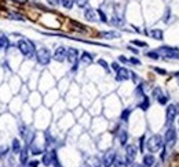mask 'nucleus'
<instances>
[{
  "label": "nucleus",
  "instance_id": "obj_1",
  "mask_svg": "<svg viewBox=\"0 0 179 167\" xmlns=\"http://www.w3.org/2000/svg\"><path fill=\"white\" fill-rule=\"evenodd\" d=\"M17 47H18L19 52H21L25 58H32L35 54H36L35 44L28 39H21L18 43H17Z\"/></svg>",
  "mask_w": 179,
  "mask_h": 167
},
{
  "label": "nucleus",
  "instance_id": "obj_2",
  "mask_svg": "<svg viewBox=\"0 0 179 167\" xmlns=\"http://www.w3.org/2000/svg\"><path fill=\"white\" fill-rule=\"evenodd\" d=\"M36 59H37V63L42 64V66H47V64H50L51 62V52H50L48 48H46V47H42V48H39L36 51Z\"/></svg>",
  "mask_w": 179,
  "mask_h": 167
},
{
  "label": "nucleus",
  "instance_id": "obj_3",
  "mask_svg": "<svg viewBox=\"0 0 179 167\" xmlns=\"http://www.w3.org/2000/svg\"><path fill=\"white\" fill-rule=\"evenodd\" d=\"M146 146H148L149 152L160 151V149L163 148V137H161L160 134H154V136H152L150 139L148 140V142H146Z\"/></svg>",
  "mask_w": 179,
  "mask_h": 167
},
{
  "label": "nucleus",
  "instance_id": "obj_4",
  "mask_svg": "<svg viewBox=\"0 0 179 167\" xmlns=\"http://www.w3.org/2000/svg\"><path fill=\"white\" fill-rule=\"evenodd\" d=\"M55 160H57V154H55V151L46 152V154L43 155V165L47 166V167L54 165Z\"/></svg>",
  "mask_w": 179,
  "mask_h": 167
},
{
  "label": "nucleus",
  "instance_id": "obj_5",
  "mask_svg": "<svg viewBox=\"0 0 179 167\" xmlns=\"http://www.w3.org/2000/svg\"><path fill=\"white\" fill-rule=\"evenodd\" d=\"M177 112H178L177 105H174V104L168 105V108H167V114H165V118H167V125L172 123V121H174V119H175V115H177Z\"/></svg>",
  "mask_w": 179,
  "mask_h": 167
},
{
  "label": "nucleus",
  "instance_id": "obj_6",
  "mask_svg": "<svg viewBox=\"0 0 179 167\" xmlns=\"http://www.w3.org/2000/svg\"><path fill=\"white\" fill-rule=\"evenodd\" d=\"M164 140H165V144L167 145H172L175 141H177V131L175 129H168L165 131V136H164Z\"/></svg>",
  "mask_w": 179,
  "mask_h": 167
},
{
  "label": "nucleus",
  "instance_id": "obj_7",
  "mask_svg": "<svg viewBox=\"0 0 179 167\" xmlns=\"http://www.w3.org/2000/svg\"><path fill=\"white\" fill-rule=\"evenodd\" d=\"M77 58H79V51L76 48H69L66 51V59L70 64L77 63Z\"/></svg>",
  "mask_w": 179,
  "mask_h": 167
},
{
  "label": "nucleus",
  "instance_id": "obj_8",
  "mask_svg": "<svg viewBox=\"0 0 179 167\" xmlns=\"http://www.w3.org/2000/svg\"><path fill=\"white\" fill-rule=\"evenodd\" d=\"M130 77H131V74H130V71H128L127 69L120 67V69L117 70L116 81H119V82H121V81H127V80H130Z\"/></svg>",
  "mask_w": 179,
  "mask_h": 167
},
{
  "label": "nucleus",
  "instance_id": "obj_9",
  "mask_svg": "<svg viewBox=\"0 0 179 167\" xmlns=\"http://www.w3.org/2000/svg\"><path fill=\"white\" fill-rule=\"evenodd\" d=\"M135 156H136V146L135 145H127L125 146V158H127V163L134 162Z\"/></svg>",
  "mask_w": 179,
  "mask_h": 167
},
{
  "label": "nucleus",
  "instance_id": "obj_10",
  "mask_svg": "<svg viewBox=\"0 0 179 167\" xmlns=\"http://www.w3.org/2000/svg\"><path fill=\"white\" fill-rule=\"evenodd\" d=\"M161 52L165 54L167 58H171V59H179V52L174 48H168V47H161L160 48Z\"/></svg>",
  "mask_w": 179,
  "mask_h": 167
},
{
  "label": "nucleus",
  "instance_id": "obj_11",
  "mask_svg": "<svg viewBox=\"0 0 179 167\" xmlns=\"http://www.w3.org/2000/svg\"><path fill=\"white\" fill-rule=\"evenodd\" d=\"M84 18L87 19V21L90 22H95L96 19H98V14H96V10H94V8H86L84 10Z\"/></svg>",
  "mask_w": 179,
  "mask_h": 167
},
{
  "label": "nucleus",
  "instance_id": "obj_12",
  "mask_svg": "<svg viewBox=\"0 0 179 167\" xmlns=\"http://www.w3.org/2000/svg\"><path fill=\"white\" fill-rule=\"evenodd\" d=\"M66 51L67 49L65 47H58L55 54H54V59L57 60V62H63V60L66 59Z\"/></svg>",
  "mask_w": 179,
  "mask_h": 167
},
{
  "label": "nucleus",
  "instance_id": "obj_13",
  "mask_svg": "<svg viewBox=\"0 0 179 167\" xmlns=\"http://www.w3.org/2000/svg\"><path fill=\"white\" fill-rule=\"evenodd\" d=\"M114 159H116V154H114L113 151L106 152V154H105V156H104V167H110V166H113Z\"/></svg>",
  "mask_w": 179,
  "mask_h": 167
},
{
  "label": "nucleus",
  "instance_id": "obj_14",
  "mask_svg": "<svg viewBox=\"0 0 179 167\" xmlns=\"http://www.w3.org/2000/svg\"><path fill=\"white\" fill-rule=\"evenodd\" d=\"M84 167H102V163H101V160H99V158L90 156V158L86 159Z\"/></svg>",
  "mask_w": 179,
  "mask_h": 167
},
{
  "label": "nucleus",
  "instance_id": "obj_15",
  "mask_svg": "<svg viewBox=\"0 0 179 167\" xmlns=\"http://www.w3.org/2000/svg\"><path fill=\"white\" fill-rule=\"evenodd\" d=\"M154 162H156V159H154L153 155H145V156H143V166L145 167L154 166Z\"/></svg>",
  "mask_w": 179,
  "mask_h": 167
},
{
  "label": "nucleus",
  "instance_id": "obj_16",
  "mask_svg": "<svg viewBox=\"0 0 179 167\" xmlns=\"http://www.w3.org/2000/svg\"><path fill=\"white\" fill-rule=\"evenodd\" d=\"M10 40H8V37L6 36V34H2L0 36V49H7L8 47H10Z\"/></svg>",
  "mask_w": 179,
  "mask_h": 167
},
{
  "label": "nucleus",
  "instance_id": "obj_17",
  "mask_svg": "<svg viewBox=\"0 0 179 167\" xmlns=\"http://www.w3.org/2000/svg\"><path fill=\"white\" fill-rule=\"evenodd\" d=\"M80 59H81V62H83L84 64H91V63H92V60H94V58H92V55H91L90 52H83Z\"/></svg>",
  "mask_w": 179,
  "mask_h": 167
},
{
  "label": "nucleus",
  "instance_id": "obj_18",
  "mask_svg": "<svg viewBox=\"0 0 179 167\" xmlns=\"http://www.w3.org/2000/svg\"><path fill=\"white\" fill-rule=\"evenodd\" d=\"M149 34H150V37L154 40H163V32H161L160 29H153V30L149 32Z\"/></svg>",
  "mask_w": 179,
  "mask_h": 167
},
{
  "label": "nucleus",
  "instance_id": "obj_19",
  "mask_svg": "<svg viewBox=\"0 0 179 167\" xmlns=\"http://www.w3.org/2000/svg\"><path fill=\"white\" fill-rule=\"evenodd\" d=\"M11 148H13V152H14V154H19V152H21V149H22L21 141H19L18 139H14V140H13V145H11Z\"/></svg>",
  "mask_w": 179,
  "mask_h": 167
},
{
  "label": "nucleus",
  "instance_id": "obj_20",
  "mask_svg": "<svg viewBox=\"0 0 179 167\" xmlns=\"http://www.w3.org/2000/svg\"><path fill=\"white\" fill-rule=\"evenodd\" d=\"M127 140H128V133L125 130H120L119 133V141L121 145H125L127 144Z\"/></svg>",
  "mask_w": 179,
  "mask_h": 167
},
{
  "label": "nucleus",
  "instance_id": "obj_21",
  "mask_svg": "<svg viewBox=\"0 0 179 167\" xmlns=\"http://www.w3.org/2000/svg\"><path fill=\"white\" fill-rule=\"evenodd\" d=\"M28 156H29V154H28V148L21 149V152H19V162H21L22 165H25V163L28 162Z\"/></svg>",
  "mask_w": 179,
  "mask_h": 167
},
{
  "label": "nucleus",
  "instance_id": "obj_22",
  "mask_svg": "<svg viewBox=\"0 0 179 167\" xmlns=\"http://www.w3.org/2000/svg\"><path fill=\"white\" fill-rule=\"evenodd\" d=\"M102 37L104 39H119L120 37V33H116V32H104L102 33Z\"/></svg>",
  "mask_w": 179,
  "mask_h": 167
},
{
  "label": "nucleus",
  "instance_id": "obj_23",
  "mask_svg": "<svg viewBox=\"0 0 179 167\" xmlns=\"http://www.w3.org/2000/svg\"><path fill=\"white\" fill-rule=\"evenodd\" d=\"M59 3L62 4V7L70 10V8L73 7V4H75V0H59Z\"/></svg>",
  "mask_w": 179,
  "mask_h": 167
},
{
  "label": "nucleus",
  "instance_id": "obj_24",
  "mask_svg": "<svg viewBox=\"0 0 179 167\" xmlns=\"http://www.w3.org/2000/svg\"><path fill=\"white\" fill-rule=\"evenodd\" d=\"M112 25L117 26V28H120V26L124 25V21H123L121 18H119V17H113V18H112Z\"/></svg>",
  "mask_w": 179,
  "mask_h": 167
},
{
  "label": "nucleus",
  "instance_id": "obj_25",
  "mask_svg": "<svg viewBox=\"0 0 179 167\" xmlns=\"http://www.w3.org/2000/svg\"><path fill=\"white\" fill-rule=\"evenodd\" d=\"M113 166L114 167H127L128 165H127V162H124L123 159H119V158H117V159H114Z\"/></svg>",
  "mask_w": 179,
  "mask_h": 167
},
{
  "label": "nucleus",
  "instance_id": "obj_26",
  "mask_svg": "<svg viewBox=\"0 0 179 167\" xmlns=\"http://www.w3.org/2000/svg\"><path fill=\"white\" fill-rule=\"evenodd\" d=\"M149 104H150V103H149V99L146 97V96H143V101L139 104V107L142 108V110H148V108H149Z\"/></svg>",
  "mask_w": 179,
  "mask_h": 167
},
{
  "label": "nucleus",
  "instance_id": "obj_27",
  "mask_svg": "<svg viewBox=\"0 0 179 167\" xmlns=\"http://www.w3.org/2000/svg\"><path fill=\"white\" fill-rule=\"evenodd\" d=\"M130 114H131V110H130V108H127V110L123 111V114H121V121L127 122V121H128V116H130Z\"/></svg>",
  "mask_w": 179,
  "mask_h": 167
},
{
  "label": "nucleus",
  "instance_id": "obj_28",
  "mask_svg": "<svg viewBox=\"0 0 179 167\" xmlns=\"http://www.w3.org/2000/svg\"><path fill=\"white\" fill-rule=\"evenodd\" d=\"M96 14H98V17L101 18V21L104 22V23H106L108 22V18H106V15H105V13L102 10H96Z\"/></svg>",
  "mask_w": 179,
  "mask_h": 167
},
{
  "label": "nucleus",
  "instance_id": "obj_29",
  "mask_svg": "<svg viewBox=\"0 0 179 167\" xmlns=\"http://www.w3.org/2000/svg\"><path fill=\"white\" fill-rule=\"evenodd\" d=\"M8 152V146L7 145H2L0 146V158H4Z\"/></svg>",
  "mask_w": 179,
  "mask_h": 167
},
{
  "label": "nucleus",
  "instance_id": "obj_30",
  "mask_svg": "<svg viewBox=\"0 0 179 167\" xmlns=\"http://www.w3.org/2000/svg\"><path fill=\"white\" fill-rule=\"evenodd\" d=\"M131 44H134V45H136V47H142V48H145V47L148 45L145 41H140V40H132Z\"/></svg>",
  "mask_w": 179,
  "mask_h": 167
},
{
  "label": "nucleus",
  "instance_id": "obj_31",
  "mask_svg": "<svg viewBox=\"0 0 179 167\" xmlns=\"http://www.w3.org/2000/svg\"><path fill=\"white\" fill-rule=\"evenodd\" d=\"M146 56L150 58V59H154V60H157V59H158V54H157V52H154V51L148 52V54H146Z\"/></svg>",
  "mask_w": 179,
  "mask_h": 167
},
{
  "label": "nucleus",
  "instance_id": "obj_32",
  "mask_svg": "<svg viewBox=\"0 0 179 167\" xmlns=\"http://www.w3.org/2000/svg\"><path fill=\"white\" fill-rule=\"evenodd\" d=\"M157 100H158V103H160V104H165L167 101H168V97H167V96H164V95H160L157 97Z\"/></svg>",
  "mask_w": 179,
  "mask_h": 167
},
{
  "label": "nucleus",
  "instance_id": "obj_33",
  "mask_svg": "<svg viewBox=\"0 0 179 167\" xmlns=\"http://www.w3.org/2000/svg\"><path fill=\"white\" fill-rule=\"evenodd\" d=\"M31 152H32V155H40L43 151H42V149H40V148H36V146H35V145H32Z\"/></svg>",
  "mask_w": 179,
  "mask_h": 167
},
{
  "label": "nucleus",
  "instance_id": "obj_34",
  "mask_svg": "<svg viewBox=\"0 0 179 167\" xmlns=\"http://www.w3.org/2000/svg\"><path fill=\"white\" fill-rule=\"evenodd\" d=\"M75 2H76V4H77L79 7H86L88 0H75Z\"/></svg>",
  "mask_w": 179,
  "mask_h": 167
},
{
  "label": "nucleus",
  "instance_id": "obj_35",
  "mask_svg": "<svg viewBox=\"0 0 179 167\" xmlns=\"http://www.w3.org/2000/svg\"><path fill=\"white\" fill-rule=\"evenodd\" d=\"M11 18L18 19V21H23V17L19 15V14H17V13H11Z\"/></svg>",
  "mask_w": 179,
  "mask_h": 167
},
{
  "label": "nucleus",
  "instance_id": "obj_36",
  "mask_svg": "<svg viewBox=\"0 0 179 167\" xmlns=\"http://www.w3.org/2000/svg\"><path fill=\"white\" fill-rule=\"evenodd\" d=\"M98 63H99V64H101V66H102V67H104V69H105V70H106V71H108V70H109V66H108V63H106V62H105V60H104V59H99V60H98Z\"/></svg>",
  "mask_w": 179,
  "mask_h": 167
},
{
  "label": "nucleus",
  "instance_id": "obj_37",
  "mask_svg": "<svg viewBox=\"0 0 179 167\" xmlns=\"http://www.w3.org/2000/svg\"><path fill=\"white\" fill-rule=\"evenodd\" d=\"M143 141H145V137L142 136V137L139 139V148H140V152H143V144H145Z\"/></svg>",
  "mask_w": 179,
  "mask_h": 167
},
{
  "label": "nucleus",
  "instance_id": "obj_38",
  "mask_svg": "<svg viewBox=\"0 0 179 167\" xmlns=\"http://www.w3.org/2000/svg\"><path fill=\"white\" fill-rule=\"evenodd\" d=\"M130 63H132V64H140V60L139 59H136V58H131L130 60H128Z\"/></svg>",
  "mask_w": 179,
  "mask_h": 167
},
{
  "label": "nucleus",
  "instance_id": "obj_39",
  "mask_svg": "<svg viewBox=\"0 0 179 167\" xmlns=\"http://www.w3.org/2000/svg\"><path fill=\"white\" fill-rule=\"evenodd\" d=\"M40 163L37 162V160H32V162H29V167H39Z\"/></svg>",
  "mask_w": 179,
  "mask_h": 167
},
{
  "label": "nucleus",
  "instance_id": "obj_40",
  "mask_svg": "<svg viewBox=\"0 0 179 167\" xmlns=\"http://www.w3.org/2000/svg\"><path fill=\"white\" fill-rule=\"evenodd\" d=\"M154 70H156V71L158 73V74H161V75H165V74H167V71H165V70L158 69V67H156V69H154Z\"/></svg>",
  "mask_w": 179,
  "mask_h": 167
},
{
  "label": "nucleus",
  "instance_id": "obj_41",
  "mask_svg": "<svg viewBox=\"0 0 179 167\" xmlns=\"http://www.w3.org/2000/svg\"><path fill=\"white\" fill-rule=\"evenodd\" d=\"M136 93H138V95H142V93H143V86H142V85H139V86L136 88Z\"/></svg>",
  "mask_w": 179,
  "mask_h": 167
},
{
  "label": "nucleus",
  "instance_id": "obj_42",
  "mask_svg": "<svg viewBox=\"0 0 179 167\" xmlns=\"http://www.w3.org/2000/svg\"><path fill=\"white\" fill-rule=\"evenodd\" d=\"M112 69H113V70H116V71H117V70H119V69H120L119 63H116V62H114V63H112Z\"/></svg>",
  "mask_w": 179,
  "mask_h": 167
},
{
  "label": "nucleus",
  "instance_id": "obj_43",
  "mask_svg": "<svg viewBox=\"0 0 179 167\" xmlns=\"http://www.w3.org/2000/svg\"><path fill=\"white\" fill-rule=\"evenodd\" d=\"M119 60H120V62H123V63H127L128 62V59H127V58H124V56H120Z\"/></svg>",
  "mask_w": 179,
  "mask_h": 167
},
{
  "label": "nucleus",
  "instance_id": "obj_44",
  "mask_svg": "<svg viewBox=\"0 0 179 167\" xmlns=\"http://www.w3.org/2000/svg\"><path fill=\"white\" fill-rule=\"evenodd\" d=\"M131 74V77H132V80L135 81V82H138V78H136V74H135V73H130Z\"/></svg>",
  "mask_w": 179,
  "mask_h": 167
},
{
  "label": "nucleus",
  "instance_id": "obj_45",
  "mask_svg": "<svg viewBox=\"0 0 179 167\" xmlns=\"http://www.w3.org/2000/svg\"><path fill=\"white\" fill-rule=\"evenodd\" d=\"M50 3H51V4H58V3H59V0H48Z\"/></svg>",
  "mask_w": 179,
  "mask_h": 167
},
{
  "label": "nucleus",
  "instance_id": "obj_46",
  "mask_svg": "<svg viewBox=\"0 0 179 167\" xmlns=\"http://www.w3.org/2000/svg\"><path fill=\"white\" fill-rule=\"evenodd\" d=\"M174 75H175V77H179V71H177V73H175Z\"/></svg>",
  "mask_w": 179,
  "mask_h": 167
},
{
  "label": "nucleus",
  "instance_id": "obj_47",
  "mask_svg": "<svg viewBox=\"0 0 179 167\" xmlns=\"http://www.w3.org/2000/svg\"><path fill=\"white\" fill-rule=\"evenodd\" d=\"M132 167H142V166H139V165H134Z\"/></svg>",
  "mask_w": 179,
  "mask_h": 167
},
{
  "label": "nucleus",
  "instance_id": "obj_48",
  "mask_svg": "<svg viewBox=\"0 0 179 167\" xmlns=\"http://www.w3.org/2000/svg\"><path fill=\"white\" fill-rule=\"evenodd\" d=\"M154 167H158V166H154Z\"/></svg>",
  "mask_w": 179,
  "mask_h": 167
}]
</instances>
